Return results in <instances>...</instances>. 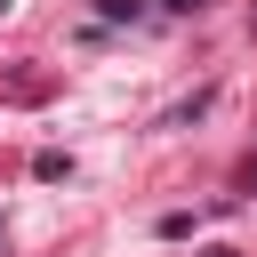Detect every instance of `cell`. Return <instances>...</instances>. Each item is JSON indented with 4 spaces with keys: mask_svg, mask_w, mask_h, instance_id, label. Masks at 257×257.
Here are the masks:
<instances>
[{
    "mask_svg": "<svg viewBox=\"0 0 257 257\" xmlns=\"http://www.w3.org/2000/svg\"><path fill=\"white\" fill-rule=\"evenodd\" d=\"M161 8H201V0H161Z\"/></svg>",
    "mask_w": 257,
    "mask_h": 257,
    "instance_id": "cell-1",
    "label": "cell"
},
{
    "mask_svg": "<svg viewBox=\"0 0 257 257\" xmlns=\"http://www.w3.org/2000/svg\"><path fill=\"white\" fill-rule=\"evenodd\" d=\"M209 257H233V249H209Z\"/></svg>",
    "mask_w": 257,
    "mask_h": 257,
    "instance_id": "cell-2",
    "label": "cell"
}]
</instances>
